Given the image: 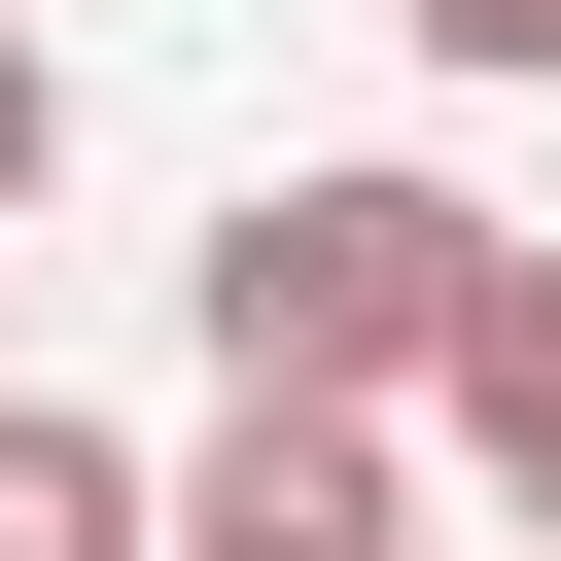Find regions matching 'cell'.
Instances as JSON below:
<instances>
[{"label":"cell","mask_w":561,"mask_h":561,"mask_svg":"<svg viewBox=\"0 0 561 561\" xmlns=\"http://www.w3.org/2000/svg\"><path fill=\"white\" fill-rule=\"evenodd\" d=\"M35 175H70V35H0V245H35Z\"/></svg>","instance_id":"cell-5"},{"label":"cell","mask_w":561,"mask_h":561,"mask_svg":"<svg viewBox=\"0 0 561 561\" xmlns=\"http://www.w3.org/2000/svg\"><path fill=\"white\" fill-rule=\"evenodd\" d=\"M421 386H456V456H491V491H561V245H491Z\"/></svg>","instance_id":"cell-3"},{"label":"cell","mask_w":561,"mask_h":561,"mask_svg":"<svg viewBox=\"0 0 561 561\" xmlns=\"http://www.w3.org/2000/svg\"><path fill=\"white\" fill-rule=\"evenodd\" d=\"M0 35H35V0H0Z\"/></svg>","instance_id":"cell-7"},{"label":"cell","mask_w":561,"mask_h":561,"mask_svg":"<svg viewBox=\"0 0 561 561\" xmlns=\"http://www.w3.org/2000/svg\"><path fill=\"white\" fill-rule=\"evenodd\" d=\"M0 561H140V456H105L70 386H0Z\"/></svg>","instance_id":"cell-4"},{"label":"cell","mask_w":561,"mask_h":561,"mask_svg":"<svg viewBox=\"0 0 561 561\" xmlns=\"http://www.w3.org/2000/svg\"><path fill=\"white\" fill-rule=\"evenodd\" d=\"M140 561H421V456H386V421H280V386H245V421H210L175 491H140Z\"/></svg>","instance_id":"cell-2"},{"label":"cell","mask_w":561,"mask_h":561,"mask_svg":"<svg viewBox=\"0 0 561 561\" xmlns=\"http://www.w3.org/2000/svg\"><path fill=\"white\" fill-rule=\"evenodd\" d=\"M456 280H491V210H456V175H245L175 316H210V386H280V421H386V386L456 351Z\"/></svg>","instance_id":"cell-1"},{"label":"cell","mask_w":561,"mask_h":561,"mask_svg":"<svg viewBox=\"0 0 561 561\" xmlns=\"http://www.w3.org/2000/svg\"><path fill=\"white\" fill-rule=\"evenodd\" d=\"M386 35H421V70H491V105L561 70V0H386Z\"/></svg>","instance_id":"cell-6"}]
</instances>
